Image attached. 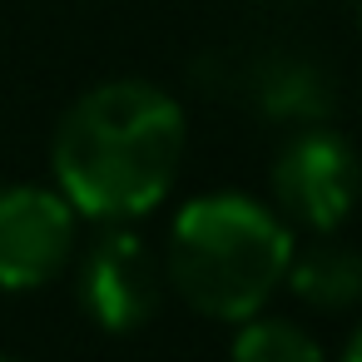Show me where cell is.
I'll return each mask as SVG.
<instances>
[{
  "instance_id": "3",
  "label": "cell",
  "mask_w": 362,
  "mask_h": 362,
  "mask_svg": "<svg viewBox=\"0 0 362 362\" xmlns=\"http://www.w3.org/2000/svg\"><path fill=\"white\" fill-rule=\"evenodd\" d=\"M268 184H273V209L288 218V228L337 233L362 204V159L352 139H342L337 129L308 124L278 149Z\"/></svg>"
},
{
  "instance_id": "9",
  "label": "cell",
  "mask_w": 362,
  "mask_h": 362,
  "mask_svg": "<svg viewBox=\"0 0 362 362\" xmlns=\"http://www.w3.org/2000/svg\"><path fill=\"white\" fill-rule=\"evenodd\" d=\"M337 362H362V322L352 327V337H347V347H342V357Z\"/></svg>"
},
{
  "instance_id": "1",
  "label": "cell",
  "mask_w": 362,
  "mask_h": 362,
  "mask_svg": "<svg viewBox=\"0 0 362 362\" xmlns=\"http://www.w3.org/2000/svg\"><path fill=\"white\" fill-rule=\"evenodd\" d=\"M189 144L184 110L154 80H105L85 90L55 124V189L90 223H129L159 209L179 179Z\"/></svg>"
},
{
  "instance_id": "5",
  "label": "cell",
  "mask_w": 362,
  "mask_h": 362,
  "mask_svg": "<svg viewBox=\"0 0 362 362\" xmlns=\"http://www.w3.org/2000/svg\"><path fill=\"white\" fill-rule=\"evenodd\" d=\"M80 214L60 189L11 184L0 189V288L30 293L60 278L75 258Z\"/></svg>"
},
{
  "instance_id": "6",
  "label": "cell",
  "mask_w": 362,
  "mask_h": 362,
  "mask_svg": "<svg viewBox=\"0 0 362 362\" xmlns=\"http://www.w3.org/2000/svg\"><path fill=\"white\" fill-rule=\"evenodd\" d=\"M298 303L317 308V313H342V308H357L362 303V248L357 243H342L332 233H317L313 248H293V263H288V278Z\"/></svg>"
},
{
  "instance_id": "7",
  "label": "cell",
  "mask_w": 362,
  "mask_h": 362,
  "mask_svg": "<svg viewBox=\"0 0 362 362\" xmlns=\"http://www.w3.org/2000/svg\"><path fill=\"white\" fill-rule=\"evenodd\" d=\"M253 100L278 115V119H303V124H317L332 115V80L313 65V60H298V55H273L253 70Z\"/></svg>"
},
{
  "instance_id": "4",
  "label": "cell",
  "mask_w": 362,
  "mask_h": 362,
  "mask_svg": "<svg viewBox=\"0 0 362 362\" xmlns=\"http://www.w3.org/2000/svg\"><path fill=\"white\" fill-rule=\"evenodd\" d=\"M75 303L100 332H139L164 303V263L129 223H105L75 263Z\"/></svg>"
},
{
  "instance_id": "2",
  "label": "cell",
  "mask_w": 362,
  "mask_h": 362,
  "mask_svg": "<svg viewBox=\"0 0 362 362\" xmlns=\"http://www.w3.org/2000/svg\"><path fill=\"white\" fill-rule=\"evenodd\" d=\"M293 228L273 204L248 194H204L189 199L164 243V283L214 322H243L268 308L293 263Z\"/></svg>"
},
{
  "instance_id": "10",
  "label": "cell",
  "mask_w": 362,
  "mask_h": 362,
  "mask_svg": "<svg viewBox=\"0 0 362 362\" xmlns=\"http://www.w3.org/2000/svg\"><path fill=\"white\" fill-rule=\"evenodd\" d=\"M0 362H25V357H0Z\"/></svg>"
},
{
  "instance_id": "8",
  "label": "cell",
  "mask_w": 362,
  "mask_h": 362,
  "mask_svg": "<svg viewBox=\"0 0 362 362\" xmlns=\"http://www.w3.org/2000/svg\"><path fill=\"white\" fill-rule=\"evenodd\" d=\"M228 362H327V352L308 327H298L288 317H258L253 313L238 322Z\"/></svg>"
}]
</instances>
